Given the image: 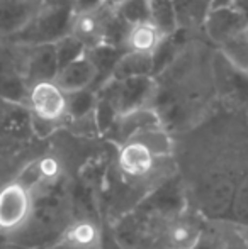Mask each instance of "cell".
I'll use <instances>...</instances> for the list:
<instances>
[{
    "mask_svg": "<svg viewBox=\"0 0 248 249\" xmlns=\"http://www.w3.org/2000/svg\"><path fill=\"white\" fill-rule=\"evenodd\" d=\"M19 2H33V3H43V0H19Z\"/></svg>",
    "mask_w": 248,
    "mask_h": 249,
    "instance_id": "23",
    "label": "cell"
},
{
    "mask_svg": "<svg viewBox=\"0 0 248 249\" xmlns=\"http://www.w3.org/2000/svg\"><path fill=\"white\" fill-rule=\"evenodd\" d=\"M177 27L182 31L202 29L208 14L212 9V0H173Z\"/></svg>",
    "mask_w": 248,
    "mask_h": 249,
    "instance_id": "15",
    "label": "cell"
},
{
    "mask_svg": "<svg viewBox=\"0 0 248 249\" xmlns=\"http://www.w3.org/2000/svg\"><path fill=\"white\" fill-rule=\"evenodd\" d=\"M195 249H248L247 229L226 219H206Z\"/></svg>",
    "mask_w": 248,
    "mask_h": 249,
    "instance_id": "10",
    "label": "cell"
},
{
    "mask_svg": "<svg viewBox=\"0 0 248 249\" xmlns=\"http://www.w3.org/2000/svg\"><path fill=\"white\" fill-rule=\"evenodd\" d=\"M155 75V65H153V54L136 51H124L111 78L114 80H128L139 78V76H153Z\"/></svg>",
    "mask_w": 248,
    "mask_h": 249,
    "instance_id": "16",
    "label": "cell"
},
{
    "mask_svg": "<svg viewBox=\"0 0 248 249\" xmlns=\"http://www.w3.org/2000/svg\"><path fill=\"white\" fill-rule=\"evenodd\" d=\"M231 7L235 10H238V14L243 17V20H245L247 26H248V0H236Z\"/></svg>",
    "mask_w": 248,
    "mask_h": 249,
    "instance_id": "21",
    "label": "cell"
},
{
    "mask_svg": "<svg viewBox=\"0 0 248 249\" xmlns=\"http://www.w3.org/2000/svg\"><path fill=\"white\" fill-rule=\"evenodd\" d=\"M36 194L22 181L14 180L0 188V234H17L34 212Z\"/></svg>",
    "mask_w": 248,
    "mask_h": 249,
    "instance_id": "4",
    "label": "cell"
},
{
    "mask_svg": "<svg viewBox=\"0 0 248 249\" xmlns=\"http://www.w3.org/2000/svg\"><path fill=\"white\" fill-rule=\"evenodd\" d=\"M43 3L0 0V37H14L19 34L39 12Z\"/></svg>",
    "mask_w": 248,
    "mask_h": 249,
    "instance_id": "13",
    "label": "cell"
},
{
    "mask_svg": "<svg viewBox=\"0 0 248 249\" xmlns=\"http://www.w3.org/2000/svg\"><path fill=\"white\" fill-rule=\"evenodd\" d=\"M204 217L192 207L169 217L160 234V249H195L204 231Z\"/></svg>",
    "mask_w": 248,
    "mask_h": 249,
    "instance_id": "6",
    "label": "cell"
},
{
    "mask_svg": "<svg viewBox=\"0 0 248 249\" xmlns=\"http://www.w3.org/2000/svg\"><path fill=\"white\" fill-rule=\"evenodd\" d=\"M55 50H57L58 65H60V68L87 54V48L83 46L80 41H76L73 36H70V34L55 44Z\"/></svg>",
    "mask_w": 248,
    "mask_h": 249,
    "instance_id": "19",
    "label": "cell"
},
{
    "mask_svg": "<svg viewBox=\"0 0 248 249\" xmlns=\"http://www.w3.org/2000/svg\"><path fill=\"white\" fill-rule=\"evenodd\" d=\"M211 65L216 95L226 107L245 114L248 108V73L233 65L219 50L212 54Z\"/></svg>",
    "mask_w": 248,
    "mask_h": 249,
    "instance_id": "3",
    "label": "cell"
},
{
    "mask_svg": "<svg viewBox=\"0 0 248 249\" xmlns=\"http://www.w3.org/2000/svg\"><path fill=\"white\" fill-rule=\"evenodd\" d=\"M165 34L152 22H139L134 26H129L124 39V51H136L146 53V54H155V51L160 48V44L165 39Z\"/></svg>",
    "mask_w": 248,
    "mask_h": 249,
    "instance_id": "14",
    "label": "cell"
},
{
    "mask_svg": "<svg viewBox=\"0 0 248 249\" xmlns=\"http://www.w3.org/2000/svg\"><path fill=\"white\" fill-rule=\"evenodd\" d=\"M68 117L75 121H82L94 115L97 107V93L94 90H83V92L68 93Z\"/></svg>",
    "mask_w": 248,
    "mask_h": 249,
    "instance_id": "17",
    "label": "cell"
},
{
    "mask_svg": "<svg viewBox=\"0 0 248 249\" xmlns=\"http://www.w3.org/2000/svg\"><path fill=\"white\" fill-rule=\"evenodd\" d=\"M245 121H247V124H248V108L245 110Z\"/></svg>",
    "mask_w": 248,
    "mask_h": 249,
    "instance_id": "24",
    "label": "cell"
},
{
    "mask_svg": "<svg viewBox=\"0 0 248 249\" xmlns=\"http://www.w3.org/2000/svg\"><path fill=\"white\" fill-rule=\"evenodd\" d=\"M58 56L55 44L31 48V53L26 61V85L33 87L39 82H55L58 75Z\"/></svg>",
    "mask_w": 248,
    "mask_h": 249,
    "instance_id": "12",
    "label": "cell"
},
{
    "mask_svg": "<svg viewBox=\"0 0 248 249\" xmlns=\"http://www.w3.org/2000/svg\"><path fill=\"white\" fill-rule=\"evenodd\" d=\"M236 0H212V9H223V7H231Z\"/></svg>",
    "mask_w": 248,
    "mask_h": 249,
    "instance_id": "22",
    "label": "cell"
},
{
    "mask_svg": "<svg viewBox=\"0 0 248 249\" xmlns=\"http://www.w3.org/2000/svg\"><path fill=\"white\" fill-rule=\"evenodd\" d=\"M202 31L206 37L218 50H221L248 34V26L238 10L233 7H223V9H211L204 20Z\"/></svg>",
    "mask_w": 248,
    "mask_h": 249,
    "instance_id": "8",
    "label": "cell"
},
{
    "mask_svg": "<svg viewBox=\"0 0 248 249\" xmlns=\"http://www.w3.org/2000/svg\"><path fill=\"white\" fill-rule=\"evenodd\" d=\"M170 160H162L155 156L152 149L146 148L138 139H128L119 146L117 153V166L121 175L126 180L131 181H146L150 178L158 177L162 171L167 170V166H172Z\"/></svg>",
    "mask_w": 248,
    "mask_h": 249,
    "instance_id": "5",
    "label": "cell"
},
{
    "mask_svg": "<svg viewBox=\"0 0 248 249\" xmlns=\"http://www.w3.org/2000/svg\"><path fill=\"white\" fill-rule=\"evenodd\" d=\"M73 16H75L73 7L41 5L34 19L19 34L10 37V41L29 48L57 44L70 34Z\"/></svg>",
    "mask_w": 248,
    "mask_h": 249,
    "instance_id": "1",
    "label": "cell"
},
{
    "mask_svg": "<svg viewBox=\"0 0 248 249\" xmlns=\"http://www.w3.org/2000/svg\"><path fill=\"white\" fill-rule=\"evenodd\" d=\"M27 105L41 124L55 125L68 117V99L57 82H39L29 87Z\"/></svg>",
    "mask_w": 248,
    "mask_h": 249,
    "instance_id": "7",
    "label": "cell"
},
{
    "mask_svg": "<svg viewBox=\"0 0 248 249\" xmlns=\"http://www.w3.org/2000/svg\"><path fill=\"white\" fill-rule=\"evenodd\" d=\"M114 10L102 5L99 10L85 14H75L72 20V29L70 36L87 48V51L99 48L107 43V29H109V20L113 17Z\"/></svg>",
    "mask_w": 248,
    "mask_h": 249,
    "instance_id": "9",
    "label": "cell"
},
{
    "mask_svg": "<svg viewBox=\"0 0 248 249\" xmlns=\"http://www.w3.org/2000/svg\"><path fill=\"white\" fill-rule=\"evenodd\" d=\"M55 82L66 95L68 93L83 92V90H92L97 82V70L94 66L92 59H90L89 51L82 58L61 66L58 70Z\"/></svg>",
    "mask_w": 248,
    "mask_h": 249,
    "instance_id": "11",
    "label": "cell"
},
{
    "mask_svg": "<svg viewBox=\"0 0 248 249\" xmlns=\"http://www.w3.org/2000/svg\"><path fill=\"white\" fill-rule=\"evenodd\" d=\"M156 95V83L153 76L114 80L111 78L97 92V99L106 100L117 115L148 108Z\"/></svg>",
    "mask_w": 248,
    "mask_h": 249,
    "instance_id": "2",
    "label": "cell"
},
{
    "mask_svg": "<svg viewBox=\"0 0 248 249\" xmlns=\"http://www.w3.org/2000/svg\"><path fill=\"white\" fill-rule=\"evenodd\" d=\"M219 51L225 53V56L233 65L238 66L245 73H248V34L240 37V39H236L235 43L221 48Z\"/></svg>",
    "mask_w": 248,
    "mask_h": 249,
    "instance_id": "20",
    "label": "cell"
},
{
    "mask_svg": "<svg viewBox=\"0 0 248 249\" xmlns=\"http://www.w3.org/2000/svg\"><path fill=\"white\" fill-rule=\"evenodd\" d=\"M114 12L128 26H134V24L152 20V3H150V0H126Z\"/></svg>",
    "mask_w": 248,
    "mask_h": 249,
    "instance_id": "18",
    "label": "cell"
},
{
    "mask_svg": "<svg viewBox=\"0 0 248 249\" xmlns=\"http://www.w3.org/2000/svg\"><path fill=\"white\" fill-rule=\"evenodd\" d=\"M104 2H106V0H104Z\"/></svg>",
    "mask_w": 248,
    "mask_h": 249,
    "instance_id": "25",
    "label": "cell"
}]
</instances>
